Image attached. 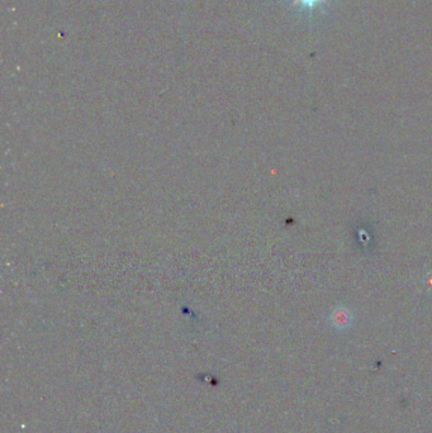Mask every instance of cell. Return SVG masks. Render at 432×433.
I'll list each match as a JSON object with an SVG mask.
<instances>
[{
	"label": "cell",
	"mask_w": 432,
	"mask_h": 433,
	"mask_svg": "<svg viewBox=\"0 0 432 433\" xmlns=\"http://www.w3.org/2000/svg\"><path fill=\"white\" fill-rule=\"evenodd\" d=\"M289 8L295 9L302 20L313 22L328 12L330 6L336 0H285Z\"/></svg>",
	"instance_id": "cell-1"
}]
</instances>
